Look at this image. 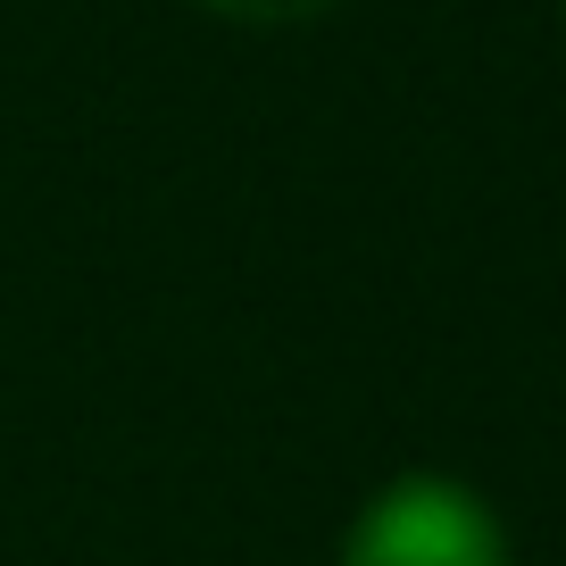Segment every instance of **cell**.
<instances>
[{"label":"cell","instance_id":"2","mask_svg":"<svg viewBox=\"0 0 566 566\" xmlns=\"http://www.w3.org/2000/svg\"><path fill=\"white\" fill-rule=\"evenodd\" d=\"M209 9H226L242 25H301V18H325L334 0H209Z\"/></svg>","mask_w":566,"mask_h":566},{"label":"cell","instance_id":"1","mask_svg":"<svg viewBox=\"0 0 566 566\" xmlns=\"http://www.w3.org/2000/svg\"><path fill=\"white\" fill-rule=\"evenodd\" d=\"M342 566H509V542H500V516L467 483L400 475L350 525Z\"/></svg>","mask_w":566,"mask_h":566}]
</instances>
